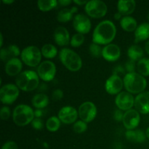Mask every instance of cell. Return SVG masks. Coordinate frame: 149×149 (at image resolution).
Wrapping results in <instances>:
<instances>
[{"label": "cell", "mask_w": 149, "mask_h": 149, "mask_svg": "<svg viewBox=\"0 0 149 149\" xmlns=\"http://www.w3.org/2000/svg\"><path fill=\"white\" fill-rule=\"evenodd\" d=\"M78 113L80 119L83 122L88 123L94 120L97 116V108L92 102H84L80 105Z\"/></svg>", "instance_id": "obj_10"}, {"label": "cell", "mask_w": 149, "mask_h": 149, "mask_svg": "<svg viewBox=\"0 0 149 149\" xmlns=\"http://www.w3.org/2000/svg\"><path fill=\"white\" fill-rule=\"evenodd\" d=\"M115 103L119 109L122 111H128L132 109L135 103V99L132 94L128 92H121L115 98Z\"/></svg>", "instance_id": "obj_11"}, {"label": "cell", "mask_w": 149, "mask_h": 149, "mask_svg": "<svg viewBox=\"0 0 149 149\" xmlns=\"http://www.w3.org/2000/svg\"><path fill=\"white\" fill-rule=\"evenodd\" d=\"M114 17H115V19H119L120 17H122V14H121V13H116V14H115V15H114Z\"/></svg>", "instance_id": "obj_47"}, {"label": "cell", "mask_w": 149, "mask_h": 149, "mask_svg": "<svg viewBox=\"0 0 149 149\" xmlns=\"http://www.w3.org/2000/svg\"><path fill=\"white\" fill-rule=\"evenodd\" d=\"M124 86V81L119 76L113 74L106 81L105 88L110 95H116L121 93Z\"/></svg>", "instance_id": "obj_14"}, {"label": "cell", "mask_w": 149, "mask_h": 149, "mask_svg": "<svg viewBox=\"0 0 149 149\" xmlns=\"http://www.w3.org/2000/svg\"><path fill=\"white\" fill-rule=\"evenodd\" d=\"M144 52L142 48L138 45H132L129 47L127 50V55L130 60L134 61H139L140 60L143 58Z\"/></svg>", "instance_id": "obj_27"}, {"label": "cell", "mask_w": 149, "mask_h": 149, "mask_svg": "<svg viewBox=\"0 0 149 149\" xmlns=\"http://www.w3.org/2000/svg\"><path fill=\"white\" fill-rule=\"evenodd\" d=\"M84 42V36L81 33H76L71 37V45L74 47H79L81 46Z\"/></svg>", "instance_id": "obj_32"}, {"label": "cell", "mask_w": 149, "mask_h": 149, "mask_svg": "<svg viewBox=\"0 0 149 149\" xmlns=\"http://www.w3.org/2000/svg\"><path fill=\"white\" fill-rule=\"evenodd\" d=\"M77 10H78V8L77 7H72L71 9H63L58 13L57 20L61 23H66L72 19L73 15L77 13Z\"/></svg>", "instance_id": "obj_24"}, {"label": "cell", "mask_w": 149, "mask_h": 149, "mask_svg": "<svg viewBox=\"0 0 149 149\" xmlns=\"http://www.w3.org/2000/svg\"><path fill=\"white\" fill-rule=\"evenodd\" d=\"M125 136L128 141L135 143L144 142L146 141V138L145 132L141 130H127L125 132Z\"/></svg>", "instance_id": "obj_23"}, {"label": "cell", "mask_w": 149, "mask_h": 149, "mask_svg": "<svg viewBox=\"0 0 149 149\" xmlns=\"http://www.w3.org/2000/svg\"><path fill=\"white\" fill-rule=\"evenodd\" d=\"M32 105L37 109H42L47 106L49 103V97L47 95L39 93L35 95L32 98Z\"/></svg>", "instance_id": "obj_26"}, {"label": "cell", "mask_w": 149, "mask_h": 149, "mask_svg": "<svg viewBox=\"0 0 149 149\" xmlns=\"http://www.w3.org/2000/svg\"><path fill=\"white\" fill-rule=\"evenodd\" d=\"M37 74L39 78L45 81H52L56 74L55 63L50 61H45L39 64L37 68Z\"/></svg>", "instance_id": "obj_9"}, {"label": "cell", "mask_w": 149, "mask_h": 149, "mask_svg": "<svg viewBox=\"0 0 149 149\" xmlns=\"http://www.w3.org/2000/svg\"><path fill=\"white\" fill-rule=\"evenodd\" d=\"M134 106L139 113L143 114L149 113V92L144 91L138 94L135 98Z\"/></svg>", "instance_id": "obj_16"}, {"label": "cell", "mask_w": 149, "mask_h": 149, "mask_svg": "<svg viewBox=\"0 0 149 149\" xmlns=\"http://www.w3.org/2000/svg\"><path fill=\"white\" fill-rule=\"evenodd\" d=\"M11 112H10V108L7 106H3L0 111V116L2 120H7L10 118Z\"/></svg>", "instance_id": "obj_35"}, {"label": "cell", "mask_w": 149, "mask_h": 149, "mask_svg": "<svg viewBox=\"0 0 149 149\" xmlns=\"http://www.w3.org/2000/svg\"><path fill=\"white\" fill-rule=\"evenodd\" d=\"M61 120L57 116H51L46 122L47 129L50 132H55L58 130L61 127Z\"/></svg>", "instance_id": "obj_31"}, {"label": "cell", "mask_w": 149, "mask_h": 149, "mask_svg": "<svg viewBox=\"0 0 149 149\" xmlns=\"http://www.w3.org/2000/svg\"><path fill=\"white\" fill-rule=\"evenodd\" d=\"M1 149H18V147L14 141H7L2 146Z\"/></svg>", "instance_id": "obj_39"}, {"label": "cell", "mask_w": 149, "mask_h": 149, "mask_svg": "<svg viewBox=\"0 0 149 149\" xmlns=\"http://www.w3.org/2000/svg\"><path fill=\"white\" fill-rule=\"evenodd\" d=\"M21 59L25 64L34 67L39 65L42 60V51L36 46L26 47L21 52Z\"/></svg>", "instance_id": "obj_6"}, {"label": "cell", "mask_w": 149, "mask_h": 149, "mask_svg": "<svg viewBox=\"0 0 149 149\" xmlns=\"http://www.w3.org/2000/svg\"><path fill=\"white\" fill-rule=\"evenodd\" d=\"M58 3V1L56 0H39L37 5L41 11L46 12L55 8Z\"/></svg>", "instance_id": "obj_30"}, {"label": "cell", "mask_w": 149, "mask_h": 149, "mask_svg": "<svg viewBox=\"0 0 149 149\" xmlns=\"http://www.w3.org/2000/svg\"><path fill=\"white\" fill-rule=\"evenodd\" d=\"M71 3V0H60L58 1V4H60L62 6H67Z\"/></svg>", "instance_id": "obj_42"}, {"label": "cell", "mask_w": 149, "mask_h": 149, "mask_svg": "<svg viewBox=\"0 0 149 149\" xmlns=\"http://www.w3.org/2000/svg\"><path fill=\"white\" fill-rule=\"evenodd\" d=\"M124 114H125V113H123L122 110L117 109V110H116L114 111V113H113V118H114V119L116 121L121 122V121L123 120Z\"/></svg>", "instance_id": "obj_40"}, {"label": "cell", "mask_w": 149, "mask_h": 149, "mask_svg": "<svg viewBox=\"0 0 149 149\" xmlns=\"http://www.w3.org/2000/svg\"><path fill=\"white\" fill-rule=\"evenodd\" d=\"M31 125L33 128H34L35 130H41L44 127L43 121L40 118H34V119L32 121Z\"/></svg>", "instance_id": "obj_36"}, {"label": "cell", "mask_w": 149, "mask_h": 149, "mask_svg": "<svg viewBox=\"0 0 149 149\" xmlns=\"http://www.w3.org/2000/svg\"><path fill=\"white\" fill-rule=\"evenodd\" d=\"M124 85L128 93L140 94L144 92L147 87V81L139 73H127L124 77Z\"/></svg>", "instance_id": "obj_2"}, {"label": "cell", "mask_w": 149, "mask_h": 149, "mask_svg": "<svg viewBox=\"0 0 149 149\" xmlns=\"http://www.w3.org/2000/svg\"><path fill=\"white\" fill-rule=\"evenodd\" d=\"M135 42L136 43L146 40L149 38V23H143L135 31Z\"/></svg>", "instance_id": "obj_22"}, {"label": "cell", "mask_w": 149, "mask_h": 149, "mask_svg": "<svg viewBox=\"0 0 149 149\" xmlns=\"http://www.w3.org/2000/svg\"><path fill=\"white\" fill-rule=\"evenodd\" d=\"M42 54L46 58H53L58 55V49L51 44H46L42 47Z\"/></svg>", "instance_id": "obj_29"}, {"label": "cell", "mask_w": 149, "mask_h": 149, "mask_svg": "<svg viewBox=\"0 0 149 149\" xmlns=\"http://www.w3.org/2000/svg\"><path fill=\"white\" fill-rule=\"evenodd\" d=\"M145 49H146V51L147 53H148L149 55V40L146 42V43Z\"/></svg>", "instance_id": "obj_45"}, {"label": "cell", "mask_w": 149, "mask_h": 149, "mask_svg": "<svg viewBox=\"0 0 149 149\" xmlns=\"http://www.w3.org/2000/svg\"><path fill=\"white\" fill-rule=\"evenodd\" d=\"M73 26L79 33L85 34L91 29V21L87 16L83 14H77L74 17Z\"/></svg>", "instance_id": "obj_12"}, {"label": "cell", "mask_w": 149, "mask_h": 149, "mask_svg": "<svg viewBox=\"0 0 149 149\" xmlns=\"http://www.w3.org/2000/svg\"><path fill=\"white\" fill-rule=\"evenodd\" d=\"M59 57L62 63L71 71H78L82 66L81 58L72 49L63 48L60 51Z\"/></svg>", "instance_id": "obj_4"}, {"label": "cell", "mask_w": 149, "mask_h": 149, "mask_svg": "<svg viewBox=\"0 0 149 149\" xmlns=\"http://www.w3.org/2000/svg\"><path fill=\"white\" fill-rule=\"evenodd\" d=\"M140 121L141 116L139 112L135 109H130L125 113L122 122L127 130H132L139 125Z\"/></svg>", "instance_id": "obj_13"}, {"label": "cell", "mask_w": 149, "mask_h": 149, "mask_svg": "<svg viewBox=\"0 0 149 149\" xmlns=\"http://www.w3.org/2000/svg\"><path fill=\"white\" fill-rule=\"evenodd\" d=\"M116 28L111 20H103L95 27L93 35V43L97 45H109L114 39Z\"/></svg>", "instance_id": "obj_1"}, {"label": "cell", "mask_w": 149, "mask_h": 149, "mask_svg": "<svg viewBox=\"0 0 149 149\" xmlns=\"http://www.w3.org/2000/svg\"><path fill=\"white\" fill-rule=\"evenodd\" d=\"M54 39L59 46H66L70 42L69 33L65 27L59 26L54 32Z\"/></svg>", "instance_id": "obj_19"}, {"label": "cell", "mask_w": 149, "mask_h": 149, "mask_svg": "<svg viewBox=\"0 0 149 149\" xmlns=\"http://www.w3.org/2000/svg\"><path fill=\"white\" fill-rule=\"evenodd\" d=\"M19 96V88L13 84H7L0 90V100L1 103L10 105L17 100Z\"/></svg>", "instance_id": "obj_8"}, {"label": "cell", "mask_w": 149, "mask_h": 149, "mask_svg": "<svg viewBox=\"0 0 149 149\" xmlns=\"http://www.w3.org/2000/svg\"><path fill=\"white\" fill-rule=\"evenodd\" d=\"M22 68H23V64H22L21 61L16 58L10 60L6 63L5 72L10 77L16 75L18 76L20 74Z\"/></svg>", "instance_id": "obj_20"}, {"label": "cell", "mask_w": 149, "mask_h": 149, "mask_svg": "<svg viewBox=\"0 0 149 149\" xmlns=\"http://www.w3.org/2000/svg\"><path fill=\"white\" fill-rule=\"evenodd\" d=\"M0 38H1V41H0V42H1V47H2V45H3V35L1 34H0Z\"/></svg>", "instance_id": "obj_49"}, {"label": "cell", "mask_w": 149, "mask_h": 149, "mask_svg": "<svg viewBox=\"0 0 149 149\" xmlns=\"http://www.w3.org/2000/svg\"><path fill=\"white\" fill-rule=\"evenodd\" d=\"M34 115L36 118H40L42 116V111L41 109H36L34 111Z\"/></svg>", "instance_id": "obj_43"}, {"label": "cell", "mask_w": 149, "mask_h": 149, "mask_svg": "<svg viewBox=\"0 0 149 149\" xmlns=\"http://www.w3.org/2000/svg\"><path fill=\"white\" fill-rule=\"evenodd\" d=\"M14 0H2V2L4 4H12V3L14 2Z\"/></svg>", "instance_id": "obj_46"}, {"label": "cell", "mask_w": 149, "mask_h": 149, "mask_svg": "<svg viewBox=\"0 0 149 149\" xmlns=\"http://www.w3.org/2000/svg\"><path fill=\"white\" fill-rule=\"evenodd\" d=\"M137 69L139 74L143 77L149 76V58H143L137 63Z\"/></svg>", "instance_id": "obj_28"}, {"label": "cell", "mask_w": 149, "mask_h": 149, "mask_svg": "<svg viewBox=\"0 0 149 149\" xmlns=\"http://www.w3.org/2000/svg\"><path fill=\"white\" fill-rule=\"evenodd\" d=\"M90 53L91 55L94 58H100L102 56V52H103V49L100 47V45L95 43H92L90 45Z\"/></svg>", "instance_id": "obj_33"}, {"label": "cell", "mask_w": 149, "mask_h": 149, "mask_svg": "<svg viewBox=\"0 0 149 149\" xmlns=\"http://www.w3.org/2000/svg\"><path fill=\"white\" fill-rule=\"evenodd\" d=\"M87 129V125L86 122H83L82 120L77 121V122L74 124L73 126V130L76 133H82V132H85Z\"/></svg>", "instance_id": "obj_34"}, {"label": "cell", "mask_w": 149, "mask_h": 149, "mask_svg": "<svg viewBox=\"0 0 149 149\" xmlns=\"http://www.w3.org/2000/svg\"><path fill=\"white\" fill-rule=\"evenodd\" d=\"M120 48L115 44H109L103 48L102 56L106 61L113 62L117 61L120 58Z\"/></svg>", "instance_id": "obj_17"}, {"label": "cell", "mask_w": 149, "mask_h": 149, "mask_svg": "<svg viewBox=\"0 0 149 149\" xmlns=\"http://www.w3.org/2000/svg\"><path fill=\"white\" fill-rule=\"evenodd\" d=\"M146 135L147 138L149 139V127L148 128L146 129Z\"/></svg>", "instance_id": "obj_48"}, {"label": "cell", "mask_w": 149, "mask_h": 149, "mask_svg": "<svg viewBox=\"0 0 149 149\" xmlns=\"http://www.w3.org/2000/svg\"><path fill=\"white\" fill-rule=\"evenodd\" d=\"M20 54L18 47L15 45H9L5 48H1L0 51V58L1 61L7 63L10 60L16 58Z\"/></svg>", "instance_id": "obj_18"}, {"label": "cell", "mask_w": 149, "mask_h": 149, "mask_svg": "<svg viewBox=\"0 0 149 149\" xmlns=\"http://www.w3.org/2000/svg\"><path fill=\"white\" fill-rule=\"evenodd\" d=\"M136 7V2L134 0H120L117 3L119 13L128 16L132 14Z\"/></svg>", "instance_id": "obj_21"}, {"label": "cell", "mask_w": 149, "mask_h": 149, "mask_svg": "<svg viewBox=\"0 0 149 149\" xmlns=\"http://www.w3.org/2000/svg\"><path fill=\"white\" fill-rule=\"evenodd\" d=\"M79 113L72 106L63 107L58 112V118L61 122L66 125L74 123L78 118Z\"/></svg>", "instance_id": "obj_15"}, {"label": "cell", "mask_w": 149, "mask_h": 149, "mask_svg": "<svg viewBox=\"0 0 149 149\" xmlns=\"http://www.w3.org/2000/svg\"><path fill=\"white\" fill-rule=\"evenodd\" d=\"M16 85L21 90L30 92L34 90L39 83V77L33 71H25L20 73L15 79Z\"/></svg>", "instance_id": "obj_3"}, {"label": "cell", "mask_w": 149, "mask_h": 149, "mask_svg": "<svg viewBox=\"0 0 149 149\" xmlns=\"http://www.w3.org/2000/svg\"><path fill=\"white\" fill-rule=\"evenodd\" d=\"M120 25L122 29L128 32L134 31L138 28L136 20L129 15L122 17L120 20Z\"/></svg>", "instance_id": "obj_25"}, {"label": "cell", "mask_w": 149, "mask_h": 149, "mask_svg": "<svg viewBox=\"0 0 149 149\" xmlns=\"http://www.w3.org/2000/svg\"><path fill=\"white\" fill-rule=\"evenodd\" d=\"M74 3H75L76 4H77V5H83V4H87L88 1H79V0H74Z\"/></svg>", "instance_id": "obj_44"}, {"label": "cell", "mask_w": 149, "mask_h": 149, "mask_svg": "<svg viewBox=\"0 0 149 149\" xmlns=\"http://www.w3.org/2000/svg\"><path fill=\"white\" fill-rule=\"evenodd\" d=\"M119 72H120V74H125V70H124L123 67L122 66H117L116 68H115L114 74L115 75L119 76Z\"/></svg>", "instance_id": "obj_41"}, {"label": "cell", "mask_w": 149, "mask_h": 149, "mask_svg": "<svg viewBox=\"0 0 149 149\" xmlns=\"http://www.w3.org/2000/svg\"><path fill=\"white\" fill-rule=\"evenodd\" d=\"M63 97V93L60 89L54 90L52 94V97L54 100H60L61 99H62Z\"/></svg>", "instance_id": "obj_38"}, {"label": "cell", "mask_w": 149, "mask_h": 149, "mask_svg": "<svg viewBox=\"0 0 149 149\" xmlns=\"http://www.w3.org/2000/svg\"><path fill=\"white\" fill-rule=\"evenodd\" d=\"M34 111L28 105L20 104L13 111V119L17 126H26L34 119Z\"/></svg>", "instance_id": "obj_5"}, {"label": "cell", "mask_w": 149, "mask_h": 149, "mask_svg": "<svg viewBox=\"0 0 149 149\" xmlns=\"http://www.w3.org/2000/svg\"><path fill=\"white\" fill-rule=\"evenodd\" d=\"M107 5L100 0H91L85 5V11L89 16L94 18H100L106 15L107 13Z\"/></svg>", "instance_id": "obj_7"}, {"label": "cell", "mask_w": 149, "mask_h": 149, "mask_svg": "<svg viewBox=\"0 0 149 149\" xmlns=\"http://www.w3.org/2000/svg\"><path fill=\"white\" fill-rule=\"evenodd\" d=\"M148 20H149V13H148Z\"/></svg>", "instance_id": "obj_50"}, {"label": "cell", "mask_w": 149, "mask_h": 149, "mask_svg": "<svg viewBox=\"0 0 149 149\" xmlns=\"http://www.w3.org/2000/svg\"><path fill=\"white\" fill-rule=\"evenodd\" d=\"M135 61H132V60H130L125 64V69L126 71H127L128 73H133L135 71Z\"/></svg>", "instance_id": "obj_37"}]
</instances>
